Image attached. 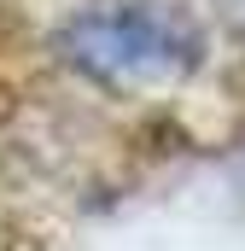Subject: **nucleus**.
Instances as JSON below:
<instances>
[{
    "label": "nucleus",
    "instance_id": "1",
    "mask_svg": "<svg viewBox=\"0 0 245 251\" xmlns=\"http://www.w3.org/2000/svg\"><path fill=\"white\" fill-rule=\"evenodd\" d=\"M64 53L76 70L140 88V82H170L198 59V41L181 18L152 12V6H94L64 24Z\"/></svg>",
    "mask_w": 245,
    "mask_h": 251
}]
</instances>
